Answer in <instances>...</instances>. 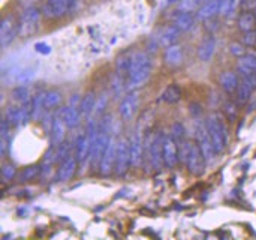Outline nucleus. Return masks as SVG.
Here are the masks:
<instances>
[{
  "label": "nucleus",
  "mask_w": 256,
  "mask_h": 240,
  "mask_svg": "<svg viewBox=\"0 0 256 240\" xmlns=\"http://www.w3.org/2000/svg\"><path fill=\"white\" fill-rule=\"evenodd\" d=\"M152 74V62L146 53H135L130 56V71L126 83V90L132 92L142 87Z\"/></svg>",
  "instance_id": "nucleus-1"
},
{
  "label": "nucleus",
  "mask_w": 256,
  "mask_h": 240,
  "mask_svg": "<svg viewBox=\"0 0 256 240\" xmlns=\"http://www.w3.org/2000/svg\"><path fill=\"white\" fill-rule=\"evenodd\" d=\"M206 126L208 129L216 153L220 155L226 149V144H228V128H226L224 116L220 113H212L206 120Z\"/></svg>",
  "instance_id": "nucleus-2"
},
{
  "label": "nucleus",
  "mask_w": 256,
  "mask_h": 240,
  "mask_svg": "<svg viewBox=\"0 0 256 240\" xmlns=\"http://www.w3.org/2000/svg\"><path fill=\"white\" fill-rule=\"evenodd\" d=\"M40 21V12L36 8H27L18 20V35L26 38L33 35L38 30Z\"/></svg>",
  "instance_id": "nucleus-3"
},
{
  "label": "nucleus",
  "mask_w": 256,
  "mask_h": 240,
  "mask_svg": "<svg viewBox=\"0 0 256 240\" xmlns=\"http://www.w3.org/2000/svg\"><path fill=\"white\" fill-rule=\"evenodd\" d=\"M132 165V156H130V141L126 138L117 140V155H116V174L124 176Z\"/></svg>",
  "instance_id": "nucleus-4"
},
{
  "label": "nucleus",
  "mask_w": 256,
  "mask_h": 240,
  "mask_svg": "<svg viewBox=\"0 0 256 240\" xmlns=\"http://www.w3.org/2000/svg\"><path fill=\"white\" fill-rule=\"evenodd\" d=\"M34 69L32 68H24V66H14L8 71L3 72V81L8 86H21L27 84L34 78Z\"/></svg>",
  "instance_id": "nucleus-5"
},
{
  "label": "nucleus",
  "mask_w": 256,
  "mask_h": 240,
  "mask_svg": "<svg viewBox=\"0 0 256 240\" xmlns=\"http://www.w3.org/2000/svg\"><path fill=\"white\" fill-rule=\"evenodd\" d=\"M146 153L150 161V165L154 170H160V165L164 162V152H162V134H154L148 144H146Z\"/></svg>",
  "instance_id": "nucleus-6"
},
{
  "label": "nucleus",
  "mask_w": 256,
  "mask_h": 240,
  "mask_svg": "<svg viewBox=\"0 0 256 240\" xmlns=\"http://www.w3.org/2000/svg\"><path fill=\"white\" fill-rule=\"evenodd\" d=\"M78 0H46L44 6V15L48 18H60L69 14Z\"/></svg>",
  "instance_id": "nucleus-7"
},
{
  "label": "nucleus",
  "mask_w": 256,
  "mask_h": 240,
  "mask_svg": "<svg viewBox=\"0 0 256 240\" xmlns=\"http://www.w3.org/2000/svg\"><path fill=\"white\" fill-rule=\"evenodd\" d=\"M162 152H164V164L168 168H172L180 161L178 156V144L171 134H162Z\"/></svg>",
  "instance_id": "nucleus-8"
},
{
  "label": "nucleus",
  "mask_w": 256,
  "mask_h": 240,
  "mask_svg": "<svg viewBox=\"0 0 256 240\" xmlns=\"http://www.w3.org/2000/svg\"><path fill=\"white\" fill-rule=\"evenodd\" d=\"M196 135H198V144H200V147H201V150H202V153H204V156L207 159V164L213 162L218 153H216V149L213 146V141L210 138V134H208V129H207L206 123L198 125Z\"/></svg>",
  "instance_id": "nucleus-9"
},
{
  "label": "nucleus",
  "mask_w": 256,
  "mask_h": 240,
  "mask_svg": "<svg viewBox=\"0 0 256 240\" xmlns=\"http://www.w3.org/2000/svg\"><path fill=\"white\" fill-rule=\"evenodd\" d=\"M116 155H117V140L111 137L102 158L99 162V171L104 176H108L112 173V170L116 168Z\"/></svg>",
  "instance_id": "nucleus-10"
},
{
  "label": "nucleus",
  "mask_w": 256,
  "mask_h": 240,
  "mask_svg": "<svg viewBox=\"0 0 256 240\" xmlns=\"http://www.w3.org/2000/svg\"><path fill=\"white\" fill-rule=\"evenodd\" d=\"M138 107H140V95L135 90H132L129 95H126L123 98V101L118 107V114H120L122 120H124V122L130 120L135 116Z\"/></svg>",
  "instance_id": "nucleus-11"
},
{
  "label": "nucleus",
  "mask_w": 256,
  "mask_h": 240,
  "mask_svg": "<svg viewBox=\"0 0 256 240\" xmlns=\"http://www.w3.org/2000/svg\"><path fill=\"white\" fill-rule=\"evenodd\" d=\"M80 104H81L80 96H78V95H74V96L70 98L69 105L64 107V108L62 110L63 119H64L68 128H70V129L75 128V126H78L80 119H81V116H82V114H81V110H80Z\"/></svg>",
  "instance_id": "nucleus-12"
},
{
  "label": "nucleus",
  "mask_w": 256,
  "mask_h": 240,
  "mask_svg": "<svg viewBox=\"0 0 256 240\" xmlns=\"http://www.w3.org/2000/svg\"><path fill=\"white\" fill-rule=\"evenodd\" d=\"M130 141V156H132V167H138L142 161V155L146 152V140L142 137V131L141 128H138L132 138L129 140Z\"/></svg>",
  "instance_id": "nucleus-13"
},
{
  "label": "nucleus",
  "mask_w": 256,
  "mask_h": 240,
  "mask_svg": "<svg viewBox=\"0 0 256 240\" xmlns=\"http://www.w3.org/2000/svg\"><path fill=\"white\" fill-rule=\"evenodd\" d=\"M256 89V74H246V75H242V80H240V84H238V89H237V101L240 104H246L252 93L255 92Z\"/></svg>",
  "instance_id": "nucleus-14"
},
{
  "label": "nucleus",
  "mask_w": 256,
  "mask_h": 240,
  "mask_svg": "<svg viewBox=\"0 0 256 240\" xmlns=\"http://www.w3.org/2000/svg\"><path fill=\"white\" fill-rule=\"evenodd\" d=\"M66 128H68V125H66L64 119H63V114H62V111H58L54 116V119L51 122V128H50V135H51V144H52V147H58L63 143L64 134H66L64 132Z\"/></svg>",
  "instance_id": "nucleus-15"
},
{
  "label": "nucleus",
  "mask_w": 256,
  "mask_h": 240,
  "mask_svg": "<svg viewBox=\"0 0 256 240\" xmlns=\"http://www.w3.org/2000/svg\"><path fill=\"white\" fill-rule=\"evenodd\" d=\"M18 33V23L15 21L14 17H6L2 20L0 26V36H2V48H6L10 45V42L15 39Z\"/></svg>",
  "instance_id": "nucleus-16"
},
{
  "label": "nucleus",
  "mask_w": 256,
  "mask_h": 240,
  "mask_svg": "<svg viewBox=\"0 0 256 240\" xmlns=\"http://www.w3.org/2000/svg\"><path fill=\"white\" fill-rule=\"evenodd\" d=\"M76 165H78V159L75 156H66L60 164V168L57 173V180L66 182V180L72 179V176L76 171Z\"/></svg>",
  "instance_id": "nucleus-17"
},
{
  "label": "nucleus",
  "mask_w": 256,
  "mask_h": 240,
  "mask_svg": "<svg viewBox=\"0 0 256 240\" xmlns=\"http://www.w3.org/2000/svg\"><path fill=\"white\" fill-rule=\"evenodd\" d=\"M220 3L222 0H207L201 6V9L196 12V20L204 21V20L213 18L216 14H220Z\"/></svg>",
  "instance_id": "nucleus-18"
},
{
  "label": "nucleus",
  "mask_w": 256,
  "mask_h": 240,
  "mask_svg": "<svg viewBox=\"0 0 256 240\" xmlns=\"http://www.w3.org/2000/svg\"><path fill=\"white\" fill-rule=\"evenodd\" d=\"M220 86L222 89L226 92V93H234L237 92L238 89V84H240V80H238V75L232 71H225L222 75H220Z\"/></svg>",
  "instance_id": "nucleus-19"
},
{
  "label": "nucleus",
  "mask_w": 256,
  "mask_h": 240,
  "mask_svg": "<svg viewBox=\"0 0 256 240\" xmlns=\"http://www.w3.org/2000/svg\"><path fill=\"white\" fill-rule=\"evenodd\" d=\"M214 50H216V41H214V38H212V36L206 38L201 42L200 48H198V57H200V60L210 62L212 57H213V54H214Z\"/></svg>",
  "instance_id": "nucleus-20"
},
{
  "label": "nucleus",
  "mask_w": 256,
  "mask_h": 240,
  "mask_svg": "<svg viewBox=\"0 0 256 240\" xmlns=\"http://www.w3.org/2000/svg\"><path fill=\"white\" fill-rule=\"evenodd\" d=\"M180 32H182V30H180L176 24H172V26L164 29V30L160 32V36H159V44H162L164 47H171V45H174V44L177 42V39H178Z\"/></svg>",
  "instance_id": "nucleus-21"
},
{
  "label": "nucleus",
  "mask_w": 256,
  "mask_h": 240,
  "mask_svg": "<svg viewBox=\"0 0 256 240\" xmlns=\"http://www.w3.org/2000/svg\"><path fill=\"white\" fill-rule=\"evenodd\" d=\"M165 62L168 66L171 68H176V66H180L182 62H183V51L178 45H171V47H166V51H165Z\"/></svg>",
  "instance_id": "nucleus-22"
},
{
  "label": "nucleus",
  "mask_w": 256,
  "mask_h": 240,
  "mask_svg": "<svg viewBox=\"0 0 256 240\" xmlns=\"http://www.w3.org/2000/svg\"><path fill=\"white\" fill-rule=\"evenodd\" d=\"M237 69L242 75L246 74H256V56H242L237 62Z\"/></svg>",
  "instance_id": "nucleus-23"
},
{
  "label": "nucleus",
  "mask_w": 256,
  "mask_h": 240,
  "mask_svg": "<svg viewBox=\"0 0 256 240\" xmlns=\"http://www.w3.org/2000/svg\"><path fill=\"white\" fill-rule=\"evenodd\" d=\"M182 96H183V92H182L180 86H177V84H170V86L164 90L160 99H162L164 102H166V104H176V102H178V101L182 99Z\"/></svg>",
  "instance_id": "nucleus-24"
},
{
  "label": "nucleus",
  "mask_w": 256,
  "mask_h": 240,
  "mask_svg": "<svg viewBox=\"0 0 256 240\" xmlns=\"http://www.w3.org/2000/svg\"><path fill=\"white\" fill-rule=\"evenodd\" d=\"M174 24L182 30V32H188V30H190L192 27H194V24H195V17L190 14V12H180L177 17H176V20H174Z\"/></svg>",
  "instance_id": "nucleus-25"
},
{
  "label": "nucleus",
  "mask_w": 256,
  "mask_h": 240,
  "mask_svg": "<svg viewBox=\"0 0 256 240\" xmlns=\"http://www.w3.org/2000/svg\"><path fill=\"white\" fill-rule=\"evenodd\" d=\"M238 27L242 32H254L256 29V15L254 12H243L238 17Z\"/></svg>",
  "instance_id": "nucleus-26"
},
{
  "label": "nucleus",
  "mask_w": 256,
  "mask_h": 240,
  "mask_svg": "<svg viewBox=\"0 0 256 240\" xmlns=\"http://www.w3.org/2000/svg\"><path fill=\"white\" fill-rule=\"evenodd\" d=\"M12 101L18 105H24L27 102L32 101L30 98V92H28V87L26 84H21V86H16L12 92Z\"/></svg>",
  "instance_id": "nucleus-27"
},
{
  "label": "nucleus",
  "mask_w": 256,
  "mask_h": 240,
  "mask_svg": "<svg viewBox=\"0 0 256 240\" xmlns=\"http://www.w3.org/2000/svg\"><path fill=\"white\" fill-rule=\"evenodd\" d=\"M44 95H45V93H38L36 96L32 98V119L36 120V122L42 117V111L45 110V105H44Z\"/></svg>",
  "instance_id": "nucleus-28"
},
{
  "label": "nucleus",
  "mask_w": 256,
  "mask_h": 240,
  "mask_svg": "<svg viewBox=\"0 0 256 240\" xmlns=\"http://www.w3.org/2000/svg\"><path fill=\"white\" fill-rule=\"evenodd\" d=\"M96 98L93 93H87L82 99H81V104H80V110H81V114L82 117H88L92 114V111H94L96 105Z\"/></svg>",
  "instance_id": "nucleus-29"
},
{
  "label": "nucleus",
  "mask_w": 256,
  "mask_h": 240,
  "mask_svg": "<svg viewBox=\"0 0 256 240\" xmlns=\"http://www.w3.org/2000/svg\"><path fill=\"white\" fill-rule=\"evenodd\" d=\"M62 102V95L56 90H50V92H45L44 95V105H45V110H52L56 108L58 104Z\"/></svg>",
  "instance_id": "nucleus-30"
},
{
  "label": "nucleus",
  "mask_w": 256,
  "mask_h": 240,
  "mask_svg": "<svg viewBox=\"0 0 256 240\" xmlns=\"http://www.w3.org/2000/svg\"><path fill=\"white\" fill-rule=\"evenodd\" d=\"M170 134L174 137V140L177 143H182V141L186 140V129H184V126L182 123H174L171 126V132Z\"/></svg>",
  "instance_id": "nucleus-31"
},
{
  "label": "nucleus",
  "mask_w": 256,
  "mask_h": 240,
  "mask_svg": "<svg viewBox=\"0 0 256 240\" xmlns=\"http://www.w3.org/2000/svg\"><path fill=\"white\" fill-rule=\"evenodd\" d=\"M38 174V167H30V168H26L21 174H20V182H27V180H32L34 176Z\"/></svg>",
  "instance_id": "nucleus-32"
},
{
  "label": "nucleus",
  "mask_w": 256,
  "mask_h": 240,
  "mask_svg": "<svg viewBox=\"0 0 256 240\" xmlns=\"http://www.w3.org/2000/svg\"><path fill=\"white\" fill-rule=\"evenodd\" d=\"M202 2H204V0H183L180 9L189 12V11H194V9H195L200 3H202Z\"/></svg>",
  "instance_id": "nucleus-33"
},
{
  "label": "nucleus",
  "mask_w": 256,
  "mask_h": 240,
  "mask_svg": "<svg viewBox=\"0 0 256 240\" xmlns=\"http://www.w3.org/2000/svg\"><path fill=\"white\" fill-rule=\"evenodd\" d=\"M14 176H15V168H12L10 165L3 167V170H2V177H3V180H10Z\"/></svg>",
  "instance_id": "nucleus-34"
},
{
  "label": "nucleus",
  "mask_w": 256,
  "mask_h": 240,
  "mask_svg": "<svg viewBox=\"0 0 256 240\" xmlns=\"http://www.w3.org/2000/svg\"><path fill=\"white\" fill-rule=\"evenodd\" d=\"M225 108H226V113L230 114V119L232 120V119H236V116H237V108H236V104H231V102H228L226 105H225Z\"/></svg>",
  "instance_id": "nucleus-35"
},
{
  "label": "nucleus",
  "mask_w": 256,
  "mask_h": 240,
  "mask_svg": "<svg viewBox=\"0 0 256 240\" xmlns=\"http://www.w3.org/2000/svg\"><path fill=\"white\" fill-rule=\"evenodd\" d=\"M231 51H232L234 54H237V56H243V54H244V48H243V45H238V44L231 45Z\"/></svg>",
  "instance_id": "nucleus-36"
},
{
  "label": "nucleus",
  "mask_w": 256,
  "mask_h": 240,
  "mask_svg": "<svg viewBox=\"0 0 256 240\" xmlns=\"http://www.w3.org/2000/svg\"><path fill=\"white\" fill-rule=\"evenodd\" d=\"M36 51L44 53V54H48L50 53V47L46 44H36Z\"/></svg>",
  "instance_id": "nucleus-37"
},
{
  "label": "nucleus",
  "mask_w": 256,
  "mask_h": 240,
  "mask_svg": "<svg viewBox=\"0 0 256 240\" xmlns=\"http://www.w3.org/2000/svg\"><path fill=\"white\" fill-rule=\"evenodd\" d=\"M171 2H176V0H171Z\"/></svg>",
  "instance_id": "nucleus-38"
},
{
  "label": "nucleus",
  "mask_w": 256,
  "mask_h": 240,
  "mask_svg": "<svg viewBox=\"0 0 256 240\" xmlns=\"http://www.w3.org/2000/svg\"><path fill=\"white\" fill-rule=\"evenodd\" d=\"M32 2H36V0H32Z\"/></svg>",
  "instance_id": "nucleus-39"
},
{
  "label": "nucleus",
  "mask_w": 256,
  "mask_h": 240,
  "mask_svg": "<svg viewBox=\"0 0 256 240\" xmlns=\"http://www.w3.org/2000/svg\"><path fill=\"white\" fill-rule=\"evenodd\" d=\"M255 56H256V53H255Z\"/></svg>",
  "instance_id": "nucleus-40"
}]
</instances>
